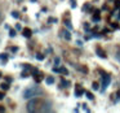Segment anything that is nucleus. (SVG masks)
<instances>
[{
	"mask_svg": "<svg viewBox=\"0 0 120 113\" xmlns=\"http://www.w3.org/2000/svg\"><path fill=\"white\" fill-rule=\"evenodd\" d=\"M97 55L99 56V57H102V59H106V53H105V51L103 50H101V48H97Z\"/></svg>",
	"mask_w": 120,
	"mask_h": 113,
	"instance_id": "0eeeda50",
	"label": "nucleus"
},
{
	"mask_svg": "<svg viewBox=\"0 0 120 113\" xmlns=\"http://www.w3.org/2000/svg\"><path fill=\"white\" fill-rule=\"evenodd\" d=\"M115 7H116V8H120V1H119V0L116 1V4H115Z\"/></svg>",
	"mask_w": 120,
	"mask_h": 113,
	"instance_id": "7c9ffc66",
	"label": "nucleus"
},
{
	"mask_svg": "<svg viewBox=\"0 0 120 113\" xmlns=\"http://www.w3.org/2000/svg\"><path fill=\"white\" fill-rule=\"evenodd\" d=\"M84 94H85V91H84V90L81 88L80 86L76 87V90H75V96H76V97H80L81 95H84Z\"/></svg>",
	"mask_w": 120,
	"mask_h": 113,
	"instance_id": "39448f33",
	"label": "nucleus"
},
{
	"mask_svg": "<svg viewBox=\"0 0 120 113\" xmlns=\"http://www.w3.org/2000/svg\"><path fill=\"white\" fill-rule=\"evenodd\" d=\"M85 95H86V97H88L89 100H93V99H94L93 94H92V92H89V91H86V92H85Z\"/></svg>",
	"mask_w": 120,
	"mask_h": 113,
	"instance_id": "ddd939ff",
	"label": "nucleus"
},
{
	"mask_svg": "<svg viewBox=\"0 0 120 113\" xmlns=\"http://www.w3.org/2000/svg\"><path fill=\"white\" fill-rule=\"evenodd\" d=\"M36 59H38L39 61H43V60H44V55H41V53H38V55H36Z\"/></svg>",
	"mask_w": 120,
	"mask_h": 113,
	"instance_id": "f3484780",
	"label": "nucleus"
},
{
	"mask_svg": "<svg viewBox=\"0 0 120 113\" xmlns=\"http://www.w3.org/2000/svg\"><path fill=\"white\" fill-rule=\"evenodd\" d=\"M21 77H22V78H27V77H29V74H27L26 71H23V73L21 74Z\"/></svg>",
	"mask_w": 120,
	"mask_h": 113,
	"instance_id": "5701e85b",
	"label": "nucleus"
},
{
	"mask_svg": "<svg viewBox=\"0 0 120 113\" xmlns=\"http://www.w3.org/2000/svg\"><path fill=\"white\" fill-rule=\"evenodd\" d=\"M4 96H5V95H4V92H0V100H3Z\"/></svg>",
	"mask_w": 120,
	"mask_h": 113,
	"instance_id": "c756f323",
	"label": "nucleus"
},
{
	"mask_svg": "<svg viewBox=\"0 0 120 113\" xmlns=\"http://www.w3.org/2000/svg\"><path fill=\"white\" fill-rule=\"evenodd\" d=\"M4 110H5V108H4V107H0V112H4Z\"/></svg>",
	"mask_w": 120,
	"mask_h": 113,
	"instance_id": "f704fd0d",
	"label": "nucleus"
},
{
	"mask_svg": "<svg viewBox=\"0 0 120 113\" xmlns=\"http://www.w3.org/2000/svg\"><path fill=\"white\" fill-rule=\"evenodd\" d=\"M84 29H85V30H89V29H90V26H89L88 24H85V25H84Z\"/></svg>",
	"mask_w": 120,
	"mask_h": 113,
	"instance_id": "c85d7f7f",
	"label": "nucleus"
},
{
	"mask_svg": "<svg viewBox=\"0 0 120 113\" xmlns=\"http://www.w3.org/2000/svg\"><path fill=\"white\" fill-rule=\"evenodd\" d=\"M0 60H3L4 63H7V60H8V55H7V53H0Z\"/></svg>",
	"mask_w": 120,
	"mask_h": 113,
	"instance_id": "9d476101",
	"label": "nucleus"
},
{
	"mask_svg": "<svg viewBox=\"0 0 120 113\" xmlns=\"http://www.w3.org/2000/svg\"><path fill=\"white\" fill-rule=\"evenodd\" d=\"M38 104H39V99H32L29 101V104H27V110L29 112H34L35 109H36Z\"/></svg>",
	"mask_w": 120,
	"mask_h": 113,
	"instance_id": "f03ea898",
	"label": "nucleus"
},
{
	"mask_svg": "<svg viewBox=\"0 0 120 113\" xmlns=\"http://www.w3.org/2000/svg\"><path fill=\"white\" fill-rule=\"evenodd\" d=\"M12 17H13V18H18V17H19V13H18V12H16V11L12 12Z\"/></svg>",
	"mask_w": 120,
	"mask_h": 113,
	"instance_id": "a211bd4d",
	"label": "nucleus"
},
{
	"mask_svg": "<svg viewBox=\"0 0 120 113\" xmlns=\"http://www.w3.org/2000/svg\"><path fill=\"white\" fill-rule=\"evenodd\" d=\"M92 88L93 90H98L99 88V86H98V83H96V82H94L93 84H92Z\"/></svg>",
	"mask_w": 120,
	"mask_h": 113,
	"instance_id": "aec40b11",
	"label": "nucleus"
},
{
	"mask_svg": "<svg viewBox=\"0 0 120 113\" xmlns=\"http://www.w3.org/2000/svg\"><path fill=\"white\" fill-rule=\"evenodd\" d=\"M61 73H63V74H68V71H67V69H66V68H61Z\"/></svg>",
	"mask_w": 120,
	"mask_h": 113,
	"instance_id": "4be33fe9",
	"label": "nucleus"
},
{
	"mask_svg": "<svg viewBox=\"0 0 120 113\" xmlns=\"http://www.w3.org/2000/svg\"><path fill=\"white\" fill-rule=\"evenodd\" d=\"M83 109L86 110V112H89V108H86V104H83Z\"/></svg>",
	"mask_w": 120,
	"mask_h": 113,
	"instance_id": "bb28decb",
	"label": "nucleus"
},
{
	"mask_svg": "<svg viewBox=\"0 0 120 113\" xmlns=\"http://www.w3.org/2000/svg\"><path fill=\"white\" fill-rule=\"evenodd\" d=\"M76 44H78V46H83V43H81V40H78V42H76Z\"/></svg>",
	"mask_w": 120,
	"mask_h": 113,
	"instance_id": "2f4dec72",
	"label": "nucleus"
},
{
	"mask_svg": "<svg viewBox=\"0 0 120 113\" xmlns=\"http://www.w3.org/2000/svg\"><path fill=\"white\" fill-rule=\"evenodd\" d=\"M57 21L58 20L54 18V17H49V18H48V22H49V24H57Z\"/></svg>",
	"mask_w": 120,
	"mask_h": 113,
	"instance_id": "9b49d317",
	"label": "nucleus"
},
{
	"mask_svg": "<svg viewBox=\"0 0 120 113\" xmlns=\"http://www.w3.org/2000/svg\"><path fill=\"white\" fill-rule=\"evenodd\" d=\"M60 61H61L60 57H56V59H54V64H56V65H58V64H60Z\"/></svg>",
	"mask_w": 120,
	"mask_h": 113,
	"instance_id": "b1692460",
	"label": "nucleus"
},
{
	"mask_svg": "<svg viewBox=\"0 0 120 113\" xmlns=\"http://www.w3.org/2000/svg\"><path fill=\"white\" fill-rule=\"evenodd\" d=\"M62 34H63V38H65L66 40H70V39H71V34H70V31H62Z\"/></svg>",
	"mask_w": 120,
	"mask_h": 113,
	"instance_id": "6e6552de",
	"label": "nucleus"
},
{
	"mask_svg": "<svg viewBox=\"0 0 120 113\" xmlns=\"http://www.w3.org/2000/svg\"><path fill=\"white\" fill-rule=\"evenodd\" d=\"M0 77H1V71H0Z\"/></svg>",
	"mask_w": 120,
	"mask_h": 113,
	"instance_id": "e433bc0d",
	"label": "nucleus"
},
{
	"mask_svg": "<svg viewBox=\"0 0 120 113\" xmlns=\"http://www.w3.org/2000/svg\"><path fill=\"white\" fill-rule=\"evenodd\" d=\"M1 88H3L4 91H7V90L9 88V84H8V82H7V83H3V84H1Z\"/></svg>",
	"mask_w": 120,
	"mask_h": 113,
	"instance_id": "dca6fc26",
	"label": "nucleus"
},
{
	"mask_svg": "<svg viewBox=\"0 0 120 113\" xmlns=\"http://www.w3.org/2000/svg\"><path fill=\"white\" fill-rule=\"evenodd\" d=\"M99 20H101V16H99L98 12H97V14H94V16H93V21L97 22V21H99Z\"/></svg>",
	"mask_w": 120,
	"mask_h": 113,
	"instance_id": "4468645a",
	"label": "nucleus"
},
{
	"mask_svg": "<svg viewBox=\"0 0 120 113\" xmlns=\"http://www.w3.org/2000/svg\"><path fill=\"white\" fill-rule=\"evenodd\" d=\"M68 84H70V82H68V81H65V79L61 82V87H68Z\"/></svg>",
	"mask_w": 120,
	"mask_h": 113,
	"instance_id": "f8f14e48",
	"label": "nucleus"
},
{
	"mask_svg": "<svg viewBox=\"0 0 120 113\" xmlns=\"http://www.w3.org/2000/svg\"><path fill=\"white\" fill-rule=\"evenodd\" d=\"M9 37L11 38L16 37V30H9Z\"/></svg>",
	"mask_w": 120,
	"mask_h": 113,
	"instance_id": "6ab92c4d",
	"label": "nucleus"
},
{
	"mask_svg": "<svg viewBox=\"0 0 120 113\" xmlns=\"http://www.w3.org/2000/svg\"><path fill=\"white\" fill-rule=\"evenodd\" d=\"M35 81H36V82H41L43 81V77L41 75H36V77H35Z\"/></svg>",
	"mask_w": 120,
	"mask_h": 113,
	"instance_id": "412c9836",
	"label": "nucleus"
},
{
	"mask_svg": "<svg viewBox=\"0 0 120 113\" xmlns=\"http://www.w3.org/2000/svg\"><path fill=\"white\" fill-rule=\"evenodd\" d=\"M112 27H115V29L117 27V29H119V25H116V24H112Z\"/></svg>",
	"mask_w": 120,
	"mask_h": 113,
	"instance_id": "72a5a7b5",
	"label": "nucleus"
},
{
	"mask_svg": "<svg viewBox=\"0 0 120 113\" xmlns=\"http://www.w3.org/2000/svg\"><path fill=\"white\" fill-rule=\"evenodd\" d=\"M117 100H120V91L117 92Z\"/></svg>",
	"mask_w": 120,
	"mask_h": 113,
	"instance_id": "c9c22d12",
	"label": "nucleus"
},
{
	"mask_svg": "<svg viewBox=\"0 0 120 113\" xmlns=\"http://www.w3.org/2000/svg\"><path fill=\"white\" fill-rule=\"evenodd\" d=\"M52 104H50V101H47V104H44L43 105V108L40 109V112H50L52 110Z\"/></svg>",
	"mask_w": 120,
	"mask_h": 113,
	"instance_id": "20e7f679",
	"label": "nucleus"
},
{
	"mask_svg": "<svg viewBox=\"0 0 120 113\" xmlns=\"http://www.w3.org/2000/svg\"><path fill=\"white\" fill-rule=\"evenodd\" d=\"M71 7H72V8H75V7H76V4H75V0H71Z\"/></svg>",
	"mask_w": 120,
	"mask_h": 113,
	"instance_id": "a878e982",
	"label": "nucleus"
},
{
	"mask_svg": "<svg viewBox=\"0 0 120 113\" xmlns=\"http://www.w3.org/2000/svg\"><path fill=\"white\" fill-rule=\"evenodd\" d=\"M43 94V90L40 88L39 86H32L30 88L25 90L23 92V99H31V97H35V96H39V95Z\"/></svg>",
	"mask_w": 120,
	"mask_h": 113,
	"instance_id": "f257e3e1",
	"label": "nucleus"
},
{
	"mask_svg": "<svg viewBox=\"0 0 120 113\" xmlns=\"http://www.w3.org/2000/svg\"><path fill=\"white\" fill-rule=\"evenodd\" d=\"M116 60H117V61H120V51L116 53Z\"/></svg>",
	"mask_w": 120,
	"mask_h": 113,
	"instance_id": "cd10ccee",
	"label": "nucleus"
},
{
	"mask_svg": "<svg viewBox=\"0 0 120 113\" xmlns=\"http://www.w3.org/2000/svg\"><path fill=\"white\" fill-rule=\"evenodd\" d=\"M12 51H13V52H16V51H18V48H17V47H12Z\"/></svg>",
	"mask_w": 120,
	"mask_h": 113,
	"instance_id": "473e14b6",
	"label": "nucleus"
},
{
	"mask_svg": "<svg viewBox=\"0 0 120 113\" xmlns=\"http://www.w3.org/2000/svg\"><path fill=\"white\" fill-rule=\"evenodd\" d=\"M45 82H47L48 84H53V83H54V77H52V75H50V77H47Z\"/></svg>",
	"mask_w": 120,
	"mask_h": 113,
	"instance_id": "1a4fd4ad",
	"label": "nucleus"
},
{
	"mask_svg": "<svg viewBox=\"0 0 120 113\" xmlns=\"http://www.w3.org/2000/svg\"><path fill=\"white\" fill-rule=\"evenodd\" d=\"M5 81L8 82V83H11V82H12V78H11V77H5Z\"/></svg>",
	"mask_w": 120,
	"mask_h": 113,
	"instance_id": "393cba45",
	"label": "nucleus"
},
{
	"mask_svg": "<svg viewBox=\"0 0 120 113\" xmlns=\"http://www.w3.org/2000/svg\"><path fill=\"white\" fill-rule=\"evenodd\" d=\"M110 82H111V77H110L109 74L103 75V79H102V90H105V88H106V87L110 84Z\"/></svg>",
	"mask_w": 120,
	"mask_h": 113,
	"instance_id": "7ed1b4c3",
	"label": "nucleus"
},
{
	"mask_svg": "<svg viewBox=\"0 0 120 113\" xmlns=\"http://www.w3.org/2000/svg\"><path fill=\"white\" fill-rule=\"evenodd\" d=\"M65 26L67 27L68 30H71V29H72V25H71V22H70V21H65Z\"/></svg>",
	"mask_w": 120,
	"mask_h": 113,
	"instance_id": "2eb2a0df",
	"label": "nucleus"
},
{
	"mask_svg": "<svg viewBox=\"0 0 120 113\" xmlns=\"http://www.w3.org/2000/svg\"><path fill=\"white\" fill-rule=\"evenodd\" d=\"M22 34H23L25 38H30L32 35V31L29 29V27H26V29H23V31H22Z\"/></svg>",
	"mask_w": 120,
	"mask_h": 113,
	"instance_id": "423d86ee",
	"label": "nucleus"
}]
</instances>
